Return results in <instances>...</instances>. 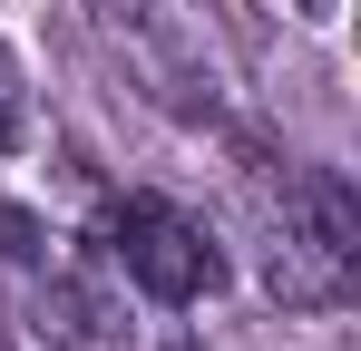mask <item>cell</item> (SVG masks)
Masks as SVG:
<instances>
[{"label": "cell", "mask_w": 361, "mask_h": 351, "mask_svg": "<svg viewBox=\"0 0 361 351\" xmlns=\"http://www.w3.org/2000/svg\"><path fill=\"white\" fill-rule=\"evenodd\" d=\"M293 10H302V20H332V0H293Z\"/></svg>", "instance_id": "3"}, {"label": "cell", "mask_w": 361, "mask_h": 351, "mask_svg": "<svg viewBox=\"0 0 361 351\" xmlns=\"http://www.w3.org/2000/svg\"><path fill=\"white\" fill-rule=\"evenodd\" d=\"M274 225V292L283 302H342L361 254V215L332 166H283V195L264 205Z\"/></svg>", "instance_id": "2"}, {"label": "cell", "mask_w": 361, "mask_h": 351, "mask_svg": "<svg viewBox=\"0 0 361 351\" xmlns=\"http://www.w3.org/2000/svg\"><path fill=\"white\" fill-rule=\"evenodd\" d=\"M0 147H10V98H0Z\"/></svg>", "instance_id": "4"}, {"label": "cell", "mask_w": 361, "mask_h": 351, "mask_svg": "<svg viewBox=\"0 0 361 351\" xmlns=\"http://www.w3.org/2000/svg\"><path fill=\"white\" fill-rule=\"evenodd\" d=\"M98 254H108L147 302H176V312L225 292V244L195 225L176 195H108V215H98Z\"/></svg>", "instance_id": "1"}]
</instances>
